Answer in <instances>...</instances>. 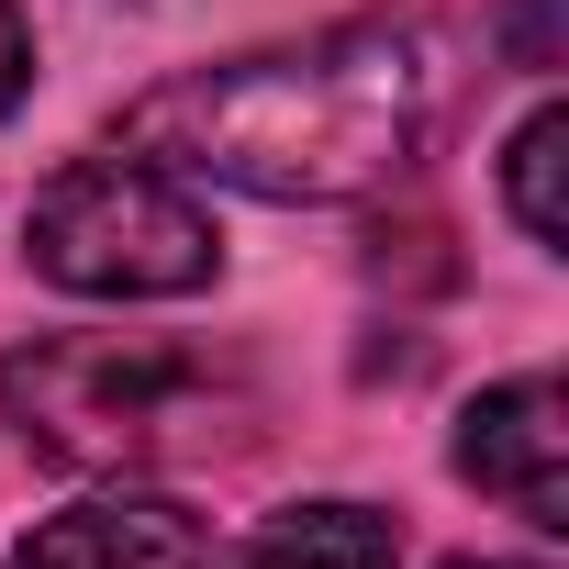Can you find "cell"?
<instances>
[{
    "instance_id": "7a4b0ae2",
    "label": "cell",
    "mask_w": 569,
    "mask_h": 569,
    "mask_svg": "<svg viewBox=\"0 0 569 569\" xmlns=\"http://www.w3.org/2000/svg\"><path fill=\"white\" fill-rule=\"evenodd\" d=\"M0 413L57 469H168L212 458L257 413V391L246 369L168 336H46L0 358Z\"/></svg>"
},
{
    "instance_id": "ba28073f",
    "label": "cell",
    "mask_w": 569,
    "mask_h": 569,
    "mask_svg": "<svg viewBox=\"0 0 569 569\" xmlns=\"http://www.w3.org/2000/svg\"><path fill=\"white\" fill-rule=\"evenodd\" d=\"M502 34H513V57H525V68H558V57H569L558 0H513V23H502Z\"/></svg>"
},
{
    "instance_id": "9c48e42d",
    "label": "cell",
    "mask_w": 569,
    "mask_h": 569,
    "mask_svg": "<svg viewBox=\"0 0 569 569\" xmlns=\"http://www.w3.org/2000/svg\"><path fill=\"white\" fill-rule=\"evenodd\" d=\"M34 90V34H23V12H12V0H0V112H12Z\"/></svg>"
},
{
    "instance_id": "3957f363",
    "label": "cell",
    "mask_w": 569,
    "mask_h": 569,
    "mask_svg": "<svg viewBox=\"0 0 569 569\" xmlns=\"http://www.w3.org/2000/svg\"><path fill=\"white\" fill-rule=\"evenodd\" d=\"M34 268L90 302H179L223 268L212 212L146 157H79L34 190Z\"/></svg>"
},
{
    "instance_id": "52a82bcc",
    "label": "cell",
    "mask_w": 569,
    "mask_h": 569,
    "mask_svg": "<svg viewBox=\"0 0 569 569\" xmlns=\"http://www.w3.org/2000/svg\"><path fill=\"white\" fill-rule=\"evenodd\" d=\"M558 146H569V123H558V112H536V123L513 134V157H502V190H513V223H525L536 246H558Z\"/></svg>"
},
{
    "instance_id": "6da1fadb",
    "label": "cell",
    "mask_w": 569,
    "mask_h": 569,
    "mask_svg": "<svg viewBox=\"0 0 569 569\" xmlns=\"http://www.w3.org/2000/svg\"><path fill=\"white\" fill-rule=\"evenodd\" d=\"M436 112V57L413 23H336L313 46L223 57L123 101V146L168 179H223L257 201H358L413 168Z\"/></svg>"
},
{
    "instance_id": "30bf717a",
    "label": "cell",
    "mask_w": 569,
    "mask_h": 569,
    "mask_svg": "<svg viewBox=\"0 0 569 569\" xmlns=\"http://www.w3.org/2000/svg\"><path fill=\"white\" fill-rule=\"evenodd\" d=\"M447 569H525V558H447Z\"/></svg>"
},
{
    "instance_id": "8992f818",
    "label": "cell",
    "mask_w": 569,
    "mask_h": 569,
    "mask_svg": "<svg viewBox=\"0 0 569 569\" xmlns=\"http://www.w3.org/2000/svg\"><path fill=\"white\" fill-rule=\"evenodd\" d=\"M234 569H402V536L369 502H291Z\"/></svg>"
},
{
    "instance_id": "5b68a950",
    "label": "cell",
    "mask_w": 569,
    "mask_h": 569,
    "mask_svg": "<svg viewBox=\"0 0 569 569\" xmlns=\"http://www.w3.org/2000/svg\"><path fill=\"white\" fill-rule=\"evenodd\" d=\"M12 569H212V525L168 491H101V502H68L57 525H34L12 547Z\"/></svg>"
},
{
    "instance_id": "277c9868",
    "label": "cell",
    "mask_w": 569,
    "mask_h": 569,
    "mask_svg": "<svg viewBox=\"0 0 569 569\" xmlns=\"http://www.w3.org/2000/svg\"><path fill=\"white\" fill-rule=\"evenodd\" d=\"M558 380L547 369H525V380H502V391H480L469 402V425H458V469L480 480V491H502L525 525H569V480H558Z\"/></svg>"
}]
</instances>
